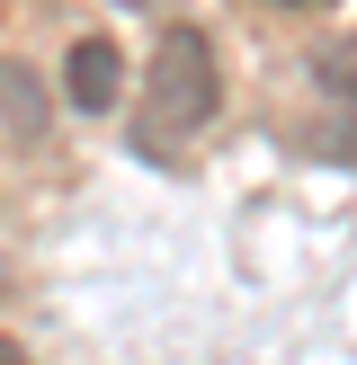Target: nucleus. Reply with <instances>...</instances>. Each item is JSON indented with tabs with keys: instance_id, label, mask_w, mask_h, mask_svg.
Here are the masks:
<instances>
[{
	"instance_id": "obj_1",
	"label": "nucleus",
	"mask_w": 357,
	"mask_h": 365,
	"mask_svg": "<svg viewBox=\"0 0 357 365\" xmlns=\"http://www.w3.org/2000/svg\"><path fill=\"white\" fill-rule=\"evenodd\" d=\"M214 98H223V81H214V45L196 27H170L152 53V134H196V125L214 116Z\"/></svg>"
},
{
	"instance_id": "obj_4",
	"label": "nucleus",
	"mask_w": 357,
	"mask_h": 365,
	"mask_svg": "<svg viewBox=\"0 0 357 365\" xmlns=\"http://www.w3.org/2000/svg\"><path fill=\"white\" fill-rule=\"evenodd\" d=\"M321 89H331V98H357V45H331V53H321Z\"/></svg>"
},
{
	"instance_id": "obj_5",
	"label": "nucleus",
	"mask_w": 357,
	"mask_h": 365,
	"mask_svg": "<svg viewBox=\"0 0 357 365\" xmlns=\"http://www.w3.org/2000/svg\"><path fill=\"white\" fill-rule=\"evenodd\" d=\"M0 365H27V348H9V339H0Z\"/></svg>"
},
{
	"instance_id": "obj_3",
	"label": "nucleus",
	"mask_w": 357,
	"mask_h": 365,
	"mask_svg": "<svg viewBox=\"0 0 357 365\" xmlns=\"http://www.w3.org/2000/svg\"><path fill=\"white\" fill-rule=\"evenodd\" d=\"M0 98H9V125H18V134H36V125H45V89H36L18 63H0Z\"/></svg>"
},
{
	"instance_id": "obj_2",
	"label": "nucleus",
	"mask_w": 357,
	"mask_h": 365,
	"mask_svg": "<svg viewBox=\"0 0 357 365\" xmlns=\"http://www.w3.org/2000/svg\"><path fill=\"white\" fill-rule=\"evenodd\" d=\"M63 98L81 107V116H107V107L125 98V53L107 45V36H81V45H71V63H63Z\"/></svg>"
}]
</instances>
